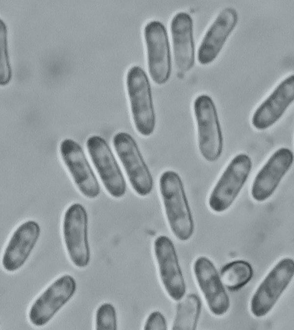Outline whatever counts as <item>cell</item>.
Masks as SVG:
<instances>
[{
  "instance_id": "obj_6",
  "label": "cell",
  "mask_w": 294,
  "mask_h": 330,
  "mask_svg": "<svg viewBox=\"0 0 294 330\" xmlns=\"http://www.w3.org/2000/svg\"><path fill=\"white\" fill-rule=\"evenodd\" d=\"M113 144L134 191L142 197L149 195L153 179L136 140L129 133L119 131L114 135Z\"/></svg>"
},
{
  "instance_id": "obj_14",
  "label": "cell",
  "mask_w": 294,
  "mask_h": 330,
  "mask_svg": "<svg viewBox=\"0 0 294 330\" xmlns=\"http://www.w3.org/2000/svg\"><path fill=\"white\" fill-rule=\"evenodd\" d=\"M41 229L35 220L19 225L12 233L3 251L1 265L8 272H14L25 264L40 237Z\"/></svg>"
},
{
  "instance_id": "obj_8",
  "label": "cell",
  "mask_w": 294,
  "mask_h": 330,
  "mask_svg": "<svg viewBox=\"0 0 294 330\" xmlns=\"http://www.w3.org/2000/svg\"><path fill=\"white\" fill-rule=\"evenodd\" d=\"M77 288L75 279L63 275L52 281L33 301L28 317L35 327H43L74 296Z\"/></svg>"
},
{
  "instance_id": "obj_11",
  "label": "cell",
  "mask_w": 294,
  "mask_h": 330,
  "mask_svg": "<svg viewBox=\"0 0 294 330\" xmlns=\"http://www.w3.org/2000/svg\"><path fill=\"white\" fill-rule=\"evenodd\" d=\"M294 274V262L290 258L278 261L269 272L254 293L250 310L256 317L267 315L289 284Z\"/></svg>"
},
{
  "instance_id": "obj_20",
  "label": "cell",
  "mask_w": 294,
  "mask_h": 330,
  "mask_svg": "<svg viewBox=\"0 0 294 330\" xmlns=\"http://www.w3.org/2000/svg\"><path fill=\"white\" fill-rule=\"evenodd\" d=\"M253 274V269L249 263L238 260L223 266L220 278L224 286L231 291H235L245 286L251 280Z\"/></svg>"
},
{
  "instance_id": "obj_15",
  "label": "cell",
  "mask_w": 294,
  "mask_h": 330,
  "mask_svg": "<svg viewBox=\"0 0 294 330\" xmlns=\"http://www.w3.org/2000/svg\"><path fill=\"white\" fill-rule=\"evenodd\" d=\"M193 271L210 311L216 316L224 315L230 306V301L213 262L205 256H200L194 263Z\"/></svg>"
},
{
  "instance_id": "obj_4",
  "label": "cell",
  "mask_w": 294,
  "mask_h": 330,
  "mask_svg": "<svg viewBox=\"0 0 294 330\" xmlns=\"http://www.w3.org/2000/svg\"><path fill=\"white\" fill-rule=\"evenodd\" d=\"M252 162L246 154L235 155L227 164L210 194L211 209L221 213L228 209L238 197L251 171Z\"/></svg>"
},
{
  "instance_id": "obj_12",
  "label": "cell",
  "mask_w": 294,
  "mask_h": 330,
  "mask_svg": "<svg viewBox=\"0 0 294 330\" xmlns=\"http://www.w3.org/2000/svg\"><path fill=\"white\" fill-rule=\"evenodd\" d=\"M153 251L162 285L170 298L179 301L185 294L186 285L174 245L167 236L154 240Z\"/></svg>"
},
{
  "instance_id": "obj_21",
  "label": "cell",
  "mask_w": 294,
  "mask_h": 330,
  "mask_svg": "<svg viewBox=\"0 0 294 330\" xmlns=\"http://www.w3.org/2000/svg\"><path fill=\"white\" fill-rule=\"evenodd\" d=\"M95 323L97 330H117V314L114 306L109 303L98 306L96 311Z\"/></svg>"
},
{
  "instance_id": "obj_19",
  "label": "cell",
  "mask_w": 294,
  "mask_h": 330,
  "mask_svg": "<svg viewBox=\"0 0 294 330\" xmlns=\"http://www.w3.org/2000/svg\"><path fill=\"white\" fill-rule=\"evenodd\" d=\"M201 309V300L196 294L189 293L177 304L172 330L196 329Z\"/></svg>"
},
{
  "instance_id": "obj_5",
  "label": "cell",
  "mask_w": 294,
  "mask_h": 330,
  "mask_svg": "<svg viewBox=\"0 0 294 330\" xmlns=\"http://www.w3.org/2000/svg\"><path fill=\"white\" fill-rule=\"evenodd\" d=\"M62 235L72 263L79 268L86 267L91 259L88 216L81 203H73L66 209L63 218Z\"/></svg>"
},
{
  "instance_id": "obj_10",
  "label": "cell",
  "mask_w": 294,
  "mask_h": 330,
  "mask_svg": "<svg viewBox=\"0 0 294 330\" xmlns=\"http://www.w3.org/2000/svg\"><path fill=\"white\" fill-rule=\"evenodd\" d=\"M62 160L74 183L81 194L93 199L100 193L97 176L82 146L71 138L63 139L60 144Z\"/></svg>"
},
{
  "instance_id": "obj_3",
  "label": "cell",
  "mask_w": 294,
  "mask_h": 330,
  "mask_svg": "<svg viewBox=\"0 0 294 330\" xmlns=\"http://www.w3.org/2000/svg\"><path fill=\"white\" fill-rule=\"evenodd\" d=\"M193 111L199 152L207 161H216L222 152L223 138L214 102L207 95H200L194 101Z\"/></svg>"
},
{
  "instance_id": "obj_18",
  "label": "cell",
  "mask_w": 294,
  "mask_h": 330,
  "mask_svg": "<svg viewBox=\"0 0 294 330\" xmlns=\"http://www.w3.org/2000/svg\"><path fill=\"white\" fill-rule=\"evenodd\" d=\"M170 29L176 68L181 72H187L193 67L195 60L192 17L185 12L176 13L172 19Z\"/></svg>"
},
{
  "instance_id": "obj_9",
  "label": "cell",
  "mask_w": 294,
  "mask_h": 330,
  "mask_svg": "<svg viewBox=\"0 0 294 330\" xmlns=\"http://www.w3.org/2000/svg\"><path fill=\"white\" fill-rule=\"evenodd\" d=\"M149 74L153 81L161 85L169 79L171 55L167 30L158 21L147 23L144 29Z\"/></svg>"
},
{
  "instance_id": "obj_2",
  "label": "cell",
  "mask_w": 294,
  "mask_h": 330,
  "mask_svg": "<svg viewBox=\"0 0 294 330\" xmlns=\"http://www.w3.org/2000/svg\"><path fill=\"white\" fill-rule=\"evenodd\" d=\"M126 88L134 127L141 136L149 137L155 129L156 114L150 81L141 67L128 70Z\"/></svg>"
},
{
  "instance_id": "obj_22",
  "label": "cell",
  "mask_w": 294,
  "mask_h": 330,
  "mask_svg": "<svg viewBox=\"0 0 294 330\" xmlns=\"http://www.w3.org/2000/svg\"><path fill=\"white\" fill-rule=\"evenodd\" d=\"M168 329L166 319L159 311H153L147 316L144 326V330H156Z\"/></svg>"
},
{
  "instance_id": "obj_16",
  "label": "cell",
  "mask_w": 294,
  "mask_h": 330,
  "mask_svg": "<svg viewBox=\"0 0 294 330\" xmlns=\"http://www.w3.org/2000/svg\"><path fill=\"white\" fill-rule=\"evenodd\" d=\"M294 99V76L282 80L254 111L251 124L257 130L267 129L283 116Z\"/></svg>"
},
{
  "instance_id": "obj_7",
  "label": "cell",
  "mask_w": 294,
  "mask_h": 330,
  "mask_svg": "<svg viewBox=\"0 0 294 330\" xmlns=\"http://www.w3.org/2000/svg\"><path fill=\"white\" fill-rule=\"evenodd\" d=\"M86 148L92 163L106 192L114 198L123 197L126 183L123 173L107 141L93 135L87 140Z\"/></svg>"
},
{
  "instance_id": "obj_1",
  "label": "cell",
  "mask_w": 294,
  "mask_h": 330,
  "mask_svg": "<svg viewBox=\"0 0 294 330\" xmlns=\"http://www.w3.org/2000/svg\"><path fill=\"white\" fill-rule=\"evenodd\" d=\"M159 184L172 232L179 240H188L194 233V222L181 177L174 171L167 170L161 175Z\"/></svg>"
},
{
  "instance_id": "obj_17",
  "label": "cell",
  "mask_w": 294,
  "mask_h": 330,
  "mask_svg": "<svg viewBox=\"0 0 294 330\" xmlns=\"http://www.w3.org/2000/svg\"><path fill=\"white\" fill-rule=\"evenodd\" d=\"M238 21V13L234 8H224L219 13L204 34L199 46L197 58L200 64L208 65L215 60Z\"/></svg>"
},
{
  "instance_id": "obj_13",
  "label": "cell",
  "mask_w": 294,
  "mask_h": 330,
  "mask_svg": "<svg viewBox=\"0 0 294 330\" xmlns=\"http://www.w3.org/2000/svg\"><path fill=\"white\" fill-rule=\"evenodd\" d=\"M294 161L292 151L287 148L276 150L255 175L251 187L253 200L263 202L274 192L291 168Z\"/></svg>"
}]
</instances>
